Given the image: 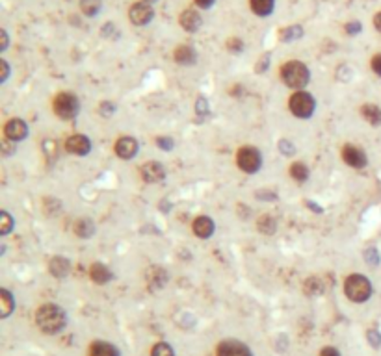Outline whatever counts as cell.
I'll list each match as a JSON object with an SVG mask.
<instances>
[{"instance_id": "836d02e7", "label": "cell", "mask_w": 381, "mask_h": 356, "mask_svg": "<svg viewBox=\"0 0 381 356\" xmlns=\"http://www.w3.org/2000/svg\"><path fill=\"white\" fill-rule=\"evenodd\" d=\"M344 30H346L350 35H354V33H359V32H361V22H348V24L344 26Z\"/></svg>"}, {"instance_id": "f546056e", "label": "cell", "mask_w": 381, "mask_h": 356, "mask_svg": "<svg viewBox=\"0 0 381 356\" xmlns=\"http://www.w3.org/2000/svg\"><path fill=\"white\" fill-rule=\"evenodd\" d=\"M151 356H175V355H173V349L168 344H156L152 347Z\"/></svg>"}, {"instance_id": "8fae6325", "label": "cell", "mask_w": 381, "mask_h": 356, "mask_svg": "<svg viewBox=\"0 0 381 356\" xmlns=\"http://www.w3.org/2000/svg\"><path fill=\"white\" fill-rule=\"evenodd\" d=\"M66 150L69 154L74 156H86L92 150V141L82 134H74L66 141Z\"/></svg>"}, {"instance_id": "e575fe53", "label": "cell", "mask_w": 381, "mask_h": 356, "mask_svg": "<svg viewBox=\"0 0 381 356\" xmlns=\"http://www.w3.org/2000/svg\"><path fill=\"white\" fill-rule=\"evenodd\" d=\"M156 143H158V147H160V149H166V150H170L171 145H173V141L168 139V137H158Z\"/></svg>"}, {"instance_id": "ffe728a7", "label": "cell", "mask_w": 381, "mask_h": 356, "mask_svg": "<svg viewBox=\"0 0 381 356\" xmlns=\"http://www.w3.org/2000/svg\"><path fill=\"white\" fill-rule=\"evenodd\" d=\"M251 11L258 15V17H268L270 13L274 11L276 0H250Z\"/></svg>"}, {"instance_id": "8992f818", "label": "cell", "mask_w": 381, "mask_h": 356, "mask_svg": "<svg viewBox=\"0 0 381 356\" xmlns=\"http://www.w3.org/2000/svg\"><path fill=\"white\" fill-rule=\"evenodd\" d=\"M260 163H262V158H260V152L253 147H242V149L236 152V165L242 169L244 173H256L260 169Z\"/></svg>"}, {"instance_id": "277c9868", "label": "cell", "mask_w": 381, "mask_h": 356, "mask_svg": "<svg viewBox=\"0 0 381 356\" xmlns=\"http://www.w3.org/2000/svg\"><path fill=\"white\" fill-rule=\"evenodd\" d=\"M54 113L60 117V119H64V121H71L74 117L78 115V110H80V104H78V98L71 95V93H58L56 97H54Z\"/></svg>"}, {"instance_id": "d6a6232c", "label": "cell", "mask_w": 381, "mask_h": 356, "mask_svg": "<svg viewBox=\"0 0 381 356\" xmlns=\"http://www.w3.org/2000/svg\"><path fill=\"white\" fill-rule=\"evenodd\" d=\"M227 48H229L230 52H242V48H244V43L240 41V39H229L227 41Z\"/></svg>"}, {"instance_id": "484cf974", "label": "cell", "mask_w": 381, "mask_h": 356, "mask_svg": "<svg viewBox=\"0 0 381 356\" xmlns=\"http://www.w3.org/2000/svg\"><path fill=\"white\" fill-rule=\"evenodd\" d=\"M256 227H258V230H260L262 234L272 236V234L276 232L277 223L272 215H260V219H258V223H256Z\"/></svg>"}, {"instance_id": "8d00e7d4", "label": "cell", "mask_w": 381, "mask_h": 356, "mask_svg": "<svg viewBox=\"0 0 381 356\" xmlns=\"http://www.w3.org/2000/svg\"><path fill=\"white\" fill-rule=\"evenodd\" d=\"M0 67H2V76H0V82H6L8 74H10V67H8L6 59H0Z\"/></svg>"}, {"instance_id": "f1b7e54d", "label": "cell", "mask_w": 381, "mask_h": 356, "mask_svg": "<svg viewBox=\"0 0 381 356\" xmlns=\"http://www.w3.org/2000/svg\"><path fill=\"white\" fill-rule=\"evenodd\" d=\"M0 223H2V227H0V234L2 236H8L12 227H14V221H12V215L8 214V212H2L0 214Z\"/></svg>"}, {"instance_id": "4316f807", "label": "cell", "mask_w": 381, "mask_h": 356, "mask_svg": "<svg viewBox=\"0 0 381 356\" xmlns=\"http://www.w3.org/2000/svg\"><path fill=\"white\" fill-rule=\"evenodd\" d=\"M0 301H2V318H8L12 310L15 308V301L12 297V293L8 292V290H0Z\"/></svg>"}, {"instance_id": "52a82bcc", "label": "cell", "mask_w": 381, "mask_h": 356, "mask_svg": "<svg viewBox=\"0 0 381 356\" xmlns=\"http://www.w3.org/2000/svg\"><path fill=\"white\" fill-rule=\"evenodd\" d=\"M154 17V11H152L151 4H145V2H136L132 4L130 9H128V19H130L132 24L136 26H145L149 24Z\"/></svg>"}, {"instance_id": "60d3db41", "label": "cell", "mask_w": 381, "mask_h": 356, "mask_svg": "<svg viewBox=\"0 0 381 356\" xmlns=\"http://www.w3.org/2000/svg\"><path fill=\"white\" fill-rule=\"evenodd\" d=\"M0 35H2V45H0V50H6L8 48V33H6V30H2Z\"/></svg>"}, {"instance_id": "d6986e66", "label": "cell", "mask_w": 381, "mask_h": 356, "mask_svg": "<svg viewBox=\"0 0 381 356\" xmlns=\"http://www.w3.org/2000/svg\"><path fill=\"white\" fill-rule=\"evenodd\" d=\"M72 232L76 234L78 238H92L93 234H95V225H93L92 219H88V217H82L78 219L74 225H72Z\"/></svg>"}, {"instance_id": "ac0fdd59", "label": "cell", "mask_w": 381, "mask_h": 356, "mask_svg": "<svg viewBox=\"0 0 381 356\" xmlns=\"http://www.w3.org/2000/svg\"><path fill=\"white\" fill-rule=\"evenodd\" d=\"M90 277H92V280L95 284H106L108 280L112 279V273H110V269L106 266L95 262V264L90 267Z\"/></svg>"}, {"instance_id": "2e32d148", "label": "cell", "mask_w": 381, "mask_h": 356, "mask_svg": "<svg viewBox=\"0 0 381 356\" xmlns=\"http://www.w3.org/2000/svg\"><path fill=\"white\" fill-rule=\"evenodd\" d=\"M48 269L52 273L56 279H64L67 277V273L71 269V264H69V260L64 258V256H54L50 260V264H48Z\"/></svg>"}, {"instance_id": "7402d4cb", "label": "cell", "mask_w": 381, "mask_h": 356, "mask_svg": "<svg viewBox=\"0 0 381 356\" xmlns=\"http://www.w3.org/2000/svg\"><path fill=\"white\" fill-rule=\"evenodd\" d=\"M361 115L364 117V121H368L372 126L381 124V110L376 104H364L361 108Z\"/></svg>"}, {"instance_id": "d4e9b609", "label": "cell", "mask_w": 381, "mask_h": 356, "mask_svg": "<svg viewBox=\"0 0 381 356\" xmlns=\"http://www.w3.org/2000/svg\"><path fill=\"white\" fill-rule=\"evenodd\" d=\"M290 176L298 182H305L307 178H309V169H307L305 163L294 162L292 165H290Z\"/></svg>"}, {"instance_id": "83f0119b", "label": "cell", "mask_w": 381, "mask_h": 356, "mask_svg": "<svg viewBox=\"0 0 381 356\" xmlns=\"http://www.w3.org/2000/svg\"><path fill=\"white\" fill-rule=\"evenodd\" d=\"M302 33H303L302 26H288V28H284L281 32V39L288 43V41H294V39L302 37Z\"/></svg>"}, {"instance_id": "9a60e30c", "label": "cell", "mask_w": 381, "mask_h": 356, "mask_svg": "<svg viewBox=\"0 0 381 356\" xmlns=\"http://www.w3.org/2000/svg\"><path fill=\"white\" fill-rule=\"evenodd\" d=\"M194 234L201 238V240H206V238H210L212 234H214V221L210 217H206V215H199L198 219L194 221Z\"/></svg>"}, {"instance_id": "30bf717a", "label": "cell", "mask_w": 381, "mask_h": 356, "mask_svg": "<svg viewBox=\"0 0 381 356\" xmlns=\"http://www.w3.org/2000/svg\"><path fill=\"white\" fill-rule=\"evenodd\" d=\"M140 175L147 184H156V182H162L166 178V171L164 165L158 162H149L144 163L142 169H140Z\"/></svg>"}, {"instance_id": "6da1fadb", "label": "cell", "mask_w": 381, "mask_h": 356, "mask_svg": "<svg viewBox=\"0 0 381 356\" xmlns=\"http://www.w3.org/2000/svg\"><path fill=\"white\" fill-rule=\"evenodd\" d=\"M36 321H38V327L45 334H58L60 331H64L67 318L66 312L62 310L58 305L46 303V305L40 306V310L36 314Z\"/></svg>"}, {"instance_id": "5b68a950", "label": "cell", "mask_w": 381, "mask_h": 356, "mask_svg": "<svg viewBox=\"0 0 381 356\" xmlns=\"http://www.w3.org/2000/svg\"><path fill=\"white\" fill-rule=\"evenodd\" d=\"M288 108L290 111L296 117H300V119H309L316 108L314 97L309 95L307 91H298V93H294V95L290 97Z\"/></svg>"}, {"instance_id": "3957f363", "label": "cell", "mask_w": 381, "mask_h": 356, "mask_svg": "<svg viewBox=\"0 0 381 356\" xmlns=\"http://www.w3.org/2000/svg\"><path fill=\"white\" fill-rule=\"evenodd\" d=\"M344 293L354 303H364L372 295V284L364 275H350L344 282Z\"/></svg>"}, {"instance_id": "4dcf8cb0", "label": "cell", "mask_w": 381, "mask_h": 356, "mask_svg": "<svg viewBox=\"0 0 381 356\" xmlns=\"http://www.w3.org/2000/svg\"><path fill=\"white\" fill-rule=\"evenodd\" d=\"M305 292L309 293V295H316V293L322 292V286H320V280L312 277V279L307 280V286H305Z\"/></svg>"}, {"instance_id": "7a4b0ae2", "label": "cell", "mask_w": 381, "mask_h": 356, "mask_svg": "<svg viewBox=\"0 0 381 356\" xmlns=\"http://www.w3.org/2000/svg\"><path fill=\"white\" fill-rule=\"evenodd\" d=\"M281 78L282 82L288 87H292V89H302V87L309 84L310 72L305 63L292 59V61H286L281 67Z\"/></svg>"}, {"instance_id": "1f68e13d", "label": "cell", "mask_w": 381, "mask_h": 356, "mask_svg": "<svg viewBox=\"0 0 381 356\" xmlns=\"http://www.w3.org/2000/svg\"><path fill=\"white\" fill-rule=\"evenodd\" d=\"M370 67H372V71H374L378 76H381V52L380 54H376V56H372V59H370Z\"/></svg>"}, {"instance_id": "f35d334b", "label": "cell", "mask_w": 381, "mask_h": 356, "mask_svg": "<svg viewBox=\"0 0 381 356\" xmlns=\"http://www.w3.org/2000/svg\"><path fill=\"white\" fill-rule=\"evenodd\" d=\"M374 28L381 33V11H378L374 15Z\"/></svg>"}, {"instance_id": "74e56055", "label": "cell", "mask_w": 381, "mask_h": 356, "mask_svg": "<svg viewBox=\"0 0 381 356\" xmlns=\"http://www.w3.org/2000/svg\"><path fill=\"white\" fill-rule=\"evenodd\" d=\"M320 356H340V353H338L335 347H324Z\"/></svg>"}, {"instance_id": "ab89813d", "label": "cell", "mask_w": 381, "mask_h": 356, "mask_svg": "<svg viewBox=\"0 0 381 356\" xmlns=\"http://www.w3.org/2000/svg\"><path fill=\"white\" fill-rule=\"evenodd\" d=\"M196 4H198L199 7L206 9V7H210L212 4H214V0H196Z\"/></svg>"}, {"instance_id": "7c38bea8", "label": "cell", "mask_w": 381, "mask_h": 356, "mask_svg": "<svg viewBox=\"0 0 381 356\" xmlns=\"http://www.w3.org/2000/svg\"><path fill=\"white\" fill-rule=\"evenodd\" d=\"M218 356H253L251 351L240 342L234 340H227L218 345Z\"/></svg>"}, {"instance_id": "4fadbf2b", "label": "cell", "mask_w": 381, "mask_h": 356, "mask_svg": "<svg viewBox=\"0 0 381 356\" xmlns=\"http://www.w3.org/2000/svg\"><path fill=\"white\" fill-rule=\"evenodd\" d=\"M116 154L121 158V160H130L134 156L138 154V141L134 137H121L116 141Z\"/></svg>"}, {"instance_id": "cb8c5ba5", "label": "cell", "mask_w": 381, "mask_h": 356, "mask_svg": "<svg viewBox=\"0 0 381 356\" xmlns=\"http://www.w3.org/2000/svg\"><path fill=\"white\" fill-rule=\"evenodd\" d=\"M102 7V0H80V9L88 17H95Z\"/></svg>"}, {"instance_id": "e0dca14e", "label": "cell", "mask_w": 381, "mask_h": 356, "mask_svg": "<svg viewBox=\"0 0 381 356\" xmlns=\"http://www.w3.org/2000/svg\"><path fill=\"white\" fill-rule=\"evenodd\" d=\"M173 56H175V61H177L178 65H192V63H196V50L192 48V46L188 45H180L175 48V52H173Z\"/></svg>"}, {"instance_id": "b9f144b4", "label": "cell", "mask_w": 381, "mask_h": 356, "mask_svg": "<svg viewBox=\"0 0 381 356\" xmlns=\"http://www.w3.org/2000/svg\"><path fill=\"white\" fill-rule=\"evenodd\" d=\"M144 2H145V4H154L156 0H144Z\"/></svg>"}, {"instance_id": "603a6c76", "label": "cell", "mask_w": 381, "mask_h": 356, "mask_svg": "<svg viewBox=\"0 0 381 356\" xmlns=\"http://www.w3.org/2000/svg\"><path fill=\"white\" fill-rule=\"evenodd\" d=\"M147 284L151 288H162L166 284V271H162L160 267H151L147 271Z\"/></svg>"}, {"instance_id": "d590c367", "label": "cell", "mask_w": 381, "mask_h": 356, "mask_svg": "<svg viewBox=\"0 0 381 356\" xmlns=\"http://www.w3.org/2000/svg\"><path fill=\"white\" fill-rule=\"evenodd\" d=\"M279 149H281V152H284V154H292V152H294V147H292V143L288 141L279 143Z\"/></svg>"}, {"instance_id": "ba28073f", "label": "cell", "mask_w": 381, "mask_h": 356, "mask_svg": "<svg viewBox=\"0 0 381 356\" xmlns=\"http://www.w3.org/2000/svg\"><path fill=\"white\" fill-rule=\"evenodd\" d=\"M4 136L12 143H17L28 136V126L22 119H10L4 124Z\"/></svg>"}, {"instance_id": "9c48e42d", "label": "cell", "mask_w": 381, "mask_h": 356, "mask_svg": "<svg viewBox=\"0 0 381 356\" xmlns=\"http://www.w3.org/2000/svg\"><path fill=\"white\" fill-rule=\"evenodd\" d=\"M342 160H344V163H348L350 167L355 169H362L366 165V154L359 147H354V145H344Z\"/></svg>"}, {"instance_id": "44dd1931", "label": "cell", "mask_w": 381, "mask_h": 356, "mask_svg": "<svg viewBox=\"0 0 381 356\" xmlns=\"http://www.w3.org/2000/svg\"><path fill=\"white\" fill-rule=\"evenodd\" d=\"M90 356H119L118 349L106 342H95L90 347Z\"/></svg>"}, {"instance_id": "5bb4252c", "label": "cell", "mask_w": 381, "mask_h": 356, "mask_svg": "<svg viewBox=\"0 0 381 356\" xmlns=\"http://www.w3.org/2000/svg\"><path fill=\"white\" fill-rule=\"evenodd\" d=\"M180 26H182L186 32H198L201 24H203V19H201V15L198 11H194V9H184L180 13V19H178Z\"/></svg>"}]
</instances>
